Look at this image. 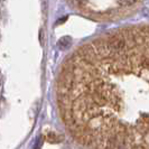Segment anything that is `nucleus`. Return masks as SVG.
Segmentation results:
<instances>
[{
  "label": "nucleus",
  "mask_w": 149,
  "mask_h": 149,
  "mask_svg": "<svg viewBox=\"0 0 149 149\" xmlns=\"http://www.w3.org/2000/svg\"><path fill=\"white\" fill-rule=\"evenodd\" d=\"M125 48H126V40L123 38H112L107 43V51L112 54L123 52Z\"/></svg>",
  "instance_id": "obj_1"
},
{
  "label": "nucleus",
  "mask_w": 149,
  "mask_h": 149,
  "mask_svg": "<svg viewBox=\"0 0 149 149\" xmlns=\"http://www.w3.org/2000/svg\"><path fill=\"white\" fill-rule=\"evenodd\" d=\"M70 45H71V39H70V37H63L58 42V46H60V48H62V49L67 48Z\"/></svg>",
  "instance_id": "obj_2"
},
{
  "label": "nucleus",
  "mask_w": 149,
  "mask_h": 149,
  "mask_svg": "<svg viewBox=\"0 0 149 149\" xmlns=\"http://www.w3.org/2000/svg\"><path fill=\"white\" fill-rule=\"evenodd\" d=\"M136 1H137V0H118V2H119L121 6H126V7L134 5Z\"/></svg>",
  "instance_id": "obj_3"
},
{
  "label": "nucleus",
  "mask_w": 149,
  "mask_h": 149,
  "mask_svg": "<svg viewBox=\"0 0 149 149\" xmlns=\"http://www.w3.org/2000/svg\"><path fill=\"white\" fill-rule=\"evenodd\" d=\"M48 138H49V141H53V142L60 141V137H58V136L56 137L54 132H52V134H48Z\"/></svg>",
  "instance_id": "obj_4"
},
{
  "label": "nucleus",
  "mask_w": 149,
  "mask_h": 149,
  "mask_svg": "<svg viewBox=\"0 0 149 149\" xmlns=\"http://www.w3.org/2000/svg\"><path fill=\"white\" fill-rule=\"evenodd\" d=\"M76 5H79V6H83V5H85L86 3V0H73Z\"/></svg>",
  "instance_id": "obj_5"
}]
</instances>
